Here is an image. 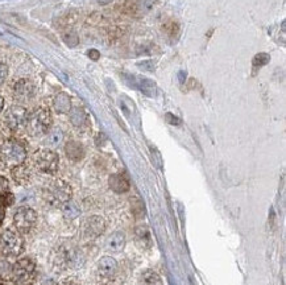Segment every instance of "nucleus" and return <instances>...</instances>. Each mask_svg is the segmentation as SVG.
Segmentation results:
<instances>
[{"mask_svg":"<svg viewBox=\"0 0 286 285\" xmlns=\"http://www.w3.org/2000/svg\"><path fill=\"white\" fill-rule=\"evenodd\" d=\"M62 211L65 218H68V219H75V218L79 217V214H81V210H79V208H78L77 205L70 201L63 205Z\"/></svg>","mask_w":286,"mask_h":285,"instance_id":"obj_22","label":"nucleus"},{"mask_svg":"<svg viewBox=\"0 0 286 285\" xmlns=\"http://www.w3.org/2000/svg\"><path fill=\"white\" fill-rule=\"evenodd\" d=\"M139 285H164L159 273L152 270H146L141 272L139 277Z\"/></svg>","mask_w":286,"mask_h":285,"instance_id":"obj_20","label":"nucleus"},{"mask_svg":"<svg viewBox=\"0 0 286 285\" xmlns=\"http://www.w3.org/2000/svg\"><path fill=\"white\" fill-rule=\"evenodd\" d=\"M65 153L69 160L78 162L81 161V160H83V157L86 156V149H84L82 142L75 141V140H70V141L66 142Z\"/></svg>","mask_w":286,"mask_h":285,"instance_id":"obj_13","label":"nucleus"},{"mask_svg":"<svg viewBox=\"0 0 286 285\" xmlns=\"http://www.w3.org/2000/svg\"><path fill=\"white\" fill-rule=\"evenodd\" d=\"M50 127H52V114L47 107H38L32 114L28 115L25 128L31 136H44L49 132Z\"/></svg>","mask_w":286,"mask_h":285,"instance_id":"obj_3","label":"nucleus"},{"mask_svg":"<svg viewBox=\"0 0 286 285\" xmlns=\"http://www.w3.org/2000/svg\"><path fill=\"white\" fill-rule=\"evenodd\" d=\"M37 223V213L29 206H21L13 215V225L19 234H29Z\"/></svg>","mask_w":286,"mask_h":285,"instance_id":"obj_7","label":"nucleus"},{"mask_svg":"<svg viewBox=\"0 0 286 285\" xmlns=\"http://www.w3.org/2000/svg\"><path fill=\"white\" fill-rule=\"evenodd\" d=\"M4 215H6V213H4V209L0 206V225H2V222H3Z\"/></svg>","mask_w":286,"mask_h":285,"instance_id":"obj_28","label":"nucleus"},{"mask_svg":"<svg viewBox=\"0 0 286 285\" xmlns=\"http://www.w3.org/2000/svg\"><path fill=\"white\" fill-rule=\"evenodd\" d=\"M69 114V119L72 121V124L74 127H83L84 124L87 123V114L81 107H73L70 109Z\"/></svg>","mask_w":286,"mask_h":285,"instance_id":"obj_18","label":"nucleus"},{"mask_svg":"<svg viewBox=\"0 0 286 285\" xmlns=\"http://www.w3.org/2000/svg\"><path fill=\"white\" fill-rule=\"evenodd\" d=\"M47 135V142L50 147H58L63 141V132L59 127L50 128Z\"/></svg>","mask_w":286,"mask_h":285,"instance_id":"obj_21","label":"nucleus"},{"mask_svg":"<svg viewBox=\"0 0 286 285\" xmlns=\"http://www.w3.org/2000/svg\"><path fill=\"white\" fill-rule=\"evenodd\" d=\"M36 94V87L29 79H20L13 85V98L20 103L31 102Z\"/></svg>","mask_w":286,"mask_h":285,"instance_id":"obj_11","label":"nucleus"},{"mask_svg":"<svg viewBox=\"0 0 286 285\" xmlns=\"http://www.w3.org/2000/svg\"><path fill=\"white\" fill-rule=\"evenodd\" d=\"M106 230V220L103 219L102 217L98 215H93V217L87 218L82 225L81 234L83 236V239L86 240H94L98 236L102 235Z\"/></svg>","mask_w":286,"mask_h":285,"instance_id":"obj_10","label":"nucleus"},{"mask_svg":"<svg viewBox=\"0 0 286 285\" xmlns=\"http://www.w3.org/2000/svg\"><path fill=\"white\" fill-rule=\"evenodd\" d=\"M135 240L140 248H150L153 246V239L148 227L140 226L135 231Z\"/></svg>","mask_w":286,"mask_h":285,"instance_id":"obj_16","label":"nucleus"},{"mask_svg":"<svg viewBox=\"0 0 286 285\" xmlns=\"http://www.w3.org/2000/svg\"><path fill=\"white\" fill-rule=\"evenodd\" d=\"M23 250H24V240L19 233L8 229L0 234V251L4 256H19Z\"/></svg>","mask_w":286,"mask_h":285,"instance_id":"obj_6","label":"nucleus"},{"mask_svg":"<svg viewBox=\"0 0 286 285\" xmlns=\"http://www.w3.org/2000/svg\"><path fill=\"white\" fill-rule=\"evenodd\" d=\"M268 61H269V56L268 54H265V53H260V54H257V56L253 58V65H255V68L256 66H262V65H265V64H268Z\"/></svg>","mask_w":286,"mask_h":285,"instance_id":"obj_24","label":"nucleus"},{"mask_svg":"<svg viewBox=\"0 0 286 285\" xmlns=\"http://www.w3.org/2000/svg\"><path fill=\"white\" fill-rule=\"evenodd\" d=\"M87 56L90 57V59H93V61H98L100 57V54L97 49H91V50H89Z\"/></svg>","mask_w":286,"mask_h":285,"instance_id":"obj_27","label":"nucleus"},{"mask_svg":"<svg viewBox=\"0 0 286 285\" xmlns=\"http://www.w3.org/2000/svg\"><path fill=\"white\" fill-rule=\"evenodd\" d=\"M59 285H74L73 282H70V281H65V282H61Z\"/></svg>","mask_w":286,"mask_h":285,"instance_id":"obj_31","label":"nucleus"},{"mask_svg":"<svg viewBox=\"0 0 286 285\" xmlns=\"http://www.w3.org/2000/svg\"><path fill=\"white\" fill-rule=\"evenodd\" d=\"M32 161L36 169L45 174H54L58 171L59 157L52 149L42 148L36 151L33 153Z\"/></svg>","mask_w":286,"mask_h":285,"instance_id":"obj_5","label":"nucleus"},{"mask_svg":"<svg viewBox=\"0 0 286 285\" xmlns=\"http://www.w3.org/2000/svg\"><path fill=\"white\" fill-rule=\"evenodd\" d=\"M72 186L59 178L50 181L42 192L45 202L53 208H62L63 205L72 199Z\"/></svg>","mask_w":286,"mask_h":285,"instance_id":"obj_1","label":"nucleus"},{"mask_svg":"<svg viewBox=\"0 0 286 285\" xmlns=\"http://www.w3.org/2000/svg\"><path fill=\"white\" fill-rule=\"evenodd\" d=\"M11 174H12L13 181H15L16 184H19V185H27L32 178L31 169H29V167H27V165L24 164L12 168Z\"/></svg>","mask_w":286,"mask_h":285,"instance_id":"obj_15","label":"nucleus"},{"mask_svg":"<svg viewBox=\"0 0 286 285\" xmlns=\"http://www.w3.org/2000/svg\"><path fill=\"white\" fill-rule=\"evenodd\" d=\"M118 273V263L114 257L104 256L97 264V275L102 280L114 279Z\"/></svg>","mask_w":286,"mask_h":285,"instance_id":"obj_12","label":"nucleus"},{"mask_svg":"<svg viewBox=\"0 0 286 285\" xmlns=\"http://www.w3.org/2000/svg\"><path fill=\"white\" fill-rule=\"evenodd\" d=\"M28 115L29 114L25 107L20 105H13L7 110L6 115H4V123L11 131L17 132L27 126Z\"/></svg>","mask_w":286,"mask_h":285,"instance_id":"obj_9","label":"nucleus"},{"mask_svg":"<svg viewBox=\"0 0 286 285\" xmlns=\"http://www.w3.org/2000/svg\"><path fill=\"white\" fill-rule=\"evenodd\" d=\"M112 0H98V3L102 4V6H106V4H109L111 3Z\"/></svg>","mask_w":286,"mask_h":285,"instance_id":"obj_29","label":"nucleus"},{"mask_svg":"<svg viewBox=\"0 0 286 285\" xmlns=\"http://www.w3.org/2000/svg\"><path fill=\"white\" fill-rule=\"evenodd\" d=\"M108 184L111 190H114V192L118 193V194L127 193L128 190H129V188H131V185H129V180H128L127 176H124L123 173L112 174V176L109 177Z\"/></svg>","mask_w":286,"mask_h":285,"instance_id":"obj_14","label":"nucleus"},{"mask_svg":"<svg viewBox=\"0 0 286 285\" xmlns=\"http://www.w3.org/2000/svg\"><path fill=\"white\" fill-rule=\"evenodd\" d=\"M53 109L57 114H68L72 109V100L66 93H58L53 99Z\"/></svg>","mask_w":286,"mask_h":285,"instance_id":"obj_17","label":"nucleus"},{"mask_svg":"<svg viewBox=\"0 0 286 285\" xmlns=\"http://www.w3.org/2000/svg\"><path fill=\"white\" fill-rule=\"evenodd\" d=\"M125 246V236L121 231H115L107 240V248L109 251H120Z\"/></svg>","mask_w":286,"mask_h":285,"instance_id":"obj_19","label":"nucleus"},{"mask_svg":"<svg viewBox=\"0 0 286 285\" xmlns=\"http://www.w3.org/2000/svg\"><path fill=\"white\" fill-rule=\"evenodd\" d=\"M63 40H65V43L68 44L69 47H75V45H78V43H79V37H78L74 32L66 33L65 36H63Z\"/></svg>","mask_w":286,"mask_h":285,"instance_id":"obj_23","label":"nucleus"},{"mask_svg":"<svg viewBox=\"0 0 286 285\" xmlns=\"http://www.w3.org/2000/svg\"><path fill=\"white\" fill-rule=\"evenodd\" d=\"M56 263L66 270H78L84 264L83 252L74 245H61L57 248Z\"/></svg>","mask_w":286,"mask_h":285,"instance_id":"obj_4","label":"nucleus"},{"mask_svg":"<svg viewBox=\"0 0 286 285\" xmlns=\"http://www.w3.org/2000/svg\"><path fill=\"white\" fill-rule=\"evenodd\" d=\"M27 158V149L21 141L16 139H8L0 146V160L6 167L15 168L24 164Z\"/></svg>","mask_w":286,"mask_h":285,"instance_id":"obj_2","label":"nucleus"},{"mask_svg":"<svg viewBox=\"0 0 286 285\" xmlns=\"http://www.w3.org/2000/svg\"><path fill=\"white\" fill-rule=\"evenodd\" d=\"M8 192H10V182L6 177L0 176V195L7 194Z\"/></svg>","mask_w":286,"mask_h":285,"instance_id":"obj_25","label":"nucleus"},{"mask_svg":"<svg viewBox=\"0 0 286 285\" xmlns=\"http://www.w3.org/2000/svg\"><path fill=\"white\" fill-rule=\"evenodd\" d=\"M8 77V66L4 62L0 61V85L3 84Z\"/></svg>","mask_w":286,"mask_h":285,"instance_id":"obj_26","label":"nucleus"},{"mask_svg":"<svg viewBox=\"0 0 286 285\" xmlns=\"http://www.w3.org/2000/svg\"><path fill=\"white\" fill-rule=\"evenodd\" d=\"M36 267L31 259H21L15 264L12 270L13 281L16 285H31L34 280Z\"/></svg>","mask_w":286,"mask_h":285,"instance_id":"obj_8","label":"nucleus"},{"mask_svg":"<svg viewBox=\"0 0 286 285\" xmlns=\"http://www.w3.org/2000/svg\"><path fill=\"white\" fill-rule=\"evenodd\" d=\"M3 107H4V99L0 96V114H2V111H3Z\"/></svg>","mask_w":286,"mask_h":285,"instance_id":"obj_30","label":"nucleus"}]
</instances>
